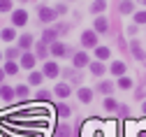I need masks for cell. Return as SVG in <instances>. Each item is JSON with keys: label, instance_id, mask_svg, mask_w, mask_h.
<instances>
[{"label": "cell", "instance_id": "obj_1", "mask_svg": "<svg viewBox=\"0 0 146 137\" xmlns=\"http://www.w3.org/2000/svg\"><path fill=\"white\" fill-rule=\"evenodd\" d=\"M37 16H40L42 23H51L56 19V9L53 7H37Z\"/></svg>", "mask_w": 146, "mask_h": 137}, {"label": "cell", "instance_id": "obj_2", "mask_svg": "<svg viewBox=\"0 0 146 137\" xmlns=\"http://www.w3.org/2000/svg\"><path fill=\"white\" fill-rule=\"evenodd\" d=\"M81 44H84L86 49H93V47L98 44V33H95V30H84V35H81Z\"/></svg>", "mask_w": 146, "mask_h": 137}, {"label": "cell", "instance_id": "obj_3", "mask_svg": "<svg viewBox=\"0 0 146 137\" xmlns=\"http://www.w3.org/2000/svg\"><path fill=\"white\" fill-rule=\"evenodd\" d=\"M12 23H14V26H26V23H28V14H26V9H16V12L12 14Z\"/></svg>", "mask_w": 146, "mask_h": 137}, {"label": "cell", "instance_id": "obj_4", "mask_svg": "<svg viewBox=\"0 0 146 137\" xmlns=\"http://www.w3.org/2000/svg\"><path fill=\"white\" fill-rule=\"evenodd\" d=\"M58 72H60L58 63H46L44 65V77H58Z\"/></svg>", "mask_w": 146, "mask_h": 137}, {"label": "cell", "instance_id": "obj_5", "mask_svg": "<svg viewBox=\"0 0 146 137\" xmlns=\"http://www.w3.org/2000/svg\"><path fill=\"white\" fill-rule=\"evenodd\" d=\"M33 65H35V56H33V53H23V56H21V67L33 70Z\"/></svg>", "mask_w": 146, "mask_h": 137}, {"label": "cell", "instance_id": "obj_6", "mask_svg": "<svg viewBox=\"0 0 146 137\" xmlns=\"http://www.w3.org/2000/svg\"><path fill=\"white\" fill-rule=\"evenodd\" d=\"M93 26H95V28H93L95 33H107V30H109L107 19H102V16H100V19H95V23H93Z\"/></svg>", "mask_w": 146, "mask_h": 137}, {"label": "cell", "instance_id": "obj_7", "mask_svg": "<svg viewBox=\"0 0 146 137\" xmlns=\"http://www.w3.org/2000/svg\"><path fill=\"white\" fill-rule=\"evenodd\" d=\"M51 53H53V56H65V53H67V47L60 44V42H53V44H51Z\"/></svg>", "mask_w": 146, "mask_h": 137}, {"label": "cell", "instance_id": "obj_8", "mask_svg": "<svg viewBox=\"0 0 146 137\" xmlns=\"http://www.w3.org/2000/svg\"><path fill=\"white\" fill-rule=\"evenodd\" d=\"M84 65H88V56H86L84 51L74 53V67H84Z\"/></svg>", "mask_w": 146, "mask_h": 137}, {"label": "cell", "instance_id": "obj_9", "mask_svg": "<svg viewBox=\"0 0 146 137\" xmlns=\"http://www.w3.org/2000/svg\"><path fill=\"white\" fill-rule=\"evenodd\" d=\"M79 100L81 102H90V100H93V91H90V88H79Z\"/></svg>", "mask_w": 146, "mask_h": 137}, {"label": "cell", "instance_id": "obj_10", "mask_svg": "<svg viewBox=\"0 0 146 137\" xmlns=\"http://www.w3.org/2000/svg\"><path fill=\"white\" fill-rule=\"evenodd\" d=\"M111 74H116V77H123V72H125V63H121V61H116V63H111Z\"/></svg>", "mask_w": 146, "mask_h": 137}, {"label": "cell", "instance_id": "obj_11", "mask_svg": "<svg viewBox=\"0 0 146 137\" xmlns=\"http://www.w3.org/2000/svg\"><path fill=\"white\" fill-rule=\"evenodd\" d=\"M30 44H33V35H21L19 37V49H30Z\"/></svg>", "mask_w": 146, "mask_h": 137}, {"label": "cell", "instance_id": "obj_12", "mask_svg": "<svg viewBox=\"0 0 146 137\" xmlns=\"http://www.w3.org/2000/svg\"><path fill=\"white\" fill-rule=\"evenodd\" d=\"M28 82H30L33 86H40V84L44 82V72H33V74L28 77Z\"/></svg>", "mask_w": 146, "mask_h": 137}, {"label": "cell", "instance_id": "obj_13", "mask_svg": "<svg viewBox=\"0 0 146 137\" xmlns=\"http://www.w3.org/2000/svg\"><path fill=\"white\" fill-rule=\"evenodd\" d=\"M132 56L137 58V61H144V58H146V53H144V49L139 47V42H132Z\"/></svg>", "mask_w": 146, "mask_h": 137}, {"label": "cell", "instance_id": "obj_14", "mask_svg": "<svg viewBox=\"0 0 146 137\" xmlns=\"http://www.w3.org/2000/svg\"><path fill=\"white\" fill-rule=\"evenodd\" d=\"M95 56L100 58V61H107V58L111 56V51H109L107 47H95Z\"/></svg>", "mask_w": 146, "mask_h": 137}, {"label": "cell", "instance_id": "obj_15", "mask_svg": "<svg viewBox=\"0 0 146 137\" xmlns=\"http://www.w3.org/2000/svg\"><path fill=\"white\" fill-rule=\"evenodd\" d=\"M104 7H107L104 0H95V3L90 5V12H93V14H100V12H104Z\"/></svg>", "mask_w": 146, "mask_h": 137}, {"label": "cell", "instance_id": "obj_16", "mask_svg": "<svg viewBox=\"0 0 146 137\" xmlns=\"http://www.w3.org/2000/svg\"><path fill=\"white\" fill-rule=\"evenodd\" d=\"M0 98H3V100H12V98H14V91L9 88V86H3V88H0Z\"/></svg>", "mask_w": 146, "mask_h": 137}, {"label": "cell", "instance_id": "obj_17", "mask_svg": "<svg viewBox=\"0 0 146 137\" xmlns=\"http://www.w3.org/2000/svg\"><path fill=\"white\" fill-rule=\"evenodd\" d=\"M56 95H58V98H67V95H70V86H67V84H58V86H56Z\"/></svg>", "mask_w": 146, "mask_h": 137}, {"label": "cell", "instance_id": "obj_18", "mask_svg": "<svg viewBox=\"0 0 146 137\" xmlns=\"http://www.w3.org/2000/svg\"><path fill=\"white\" fill-rule=\"evenodd\" d=\"M0 37H3L5 42H12L14 37H16V33H14V28H5L3 33H0Z\"/></svg>", "mask_w": 146, "mask_h": 137}, {"label": "cell", "instance_id": "obj_19", "mask_svg": "<svg viewBox=\"0 0 146 137\" xmlns=\"http://www.w3.org/2000/svg\"><path fill=\"white\" fill-rule=\"evenodd\" d=\"M132 9H135L132 0H123V3H121V14H130Z\"/></svg>", "mask_w": 146, "mask_h": 137}, {"label": "cell", "instance_id": "obj_20", "mask_svg": "<svg viewBox=\"0 0 146 137\" xmlns=\"http://www.w3.org/2000/svg\"><path fill=\"white\" fill-rule=\"evenodd\" d=\"M98 91L100 93H111L114 91V84L111 82H102V84H98Z\"/></svg>", "mask_w": 146, "mask_h": 137}, {"label": "cell", "instance_id": "obj_21", "mask_svg": "<svg viewBox=\"0 0 146 137\" xmlns=\"http://www.w3.org/2000/svg\"><path fill=\"white\" fill-rule=\"evenodd\" d=\"M90 72H93V74H104V65L102 63H90Z\"/></svg>", "mask_w": 146, "mask_h": 137}, {"label": "cell", "instance_id": "obj_22", "mask_svg": "<svg viewBox=\"0 0 146 137\" xmlns=\"http://www.w3.org/2000/svg\"><path fill=\"white\" fill-rule=\"evenodd\" d=\"M118 86L125 88V91H127V88H132V79H130V77H121V79H118Z\"/></svg>", "mask_w": 146, "mask_h": 137}, {"label": "cell", "instance_id": "obj_23", "mask_svg": "<svg viewBox=\"0 0 146 137\" xmlns=\"http://www.w3.org/2000/svg\"><path fill=\"white\" fill-rule=\"evenodd\" d=\"M49 98H51V95H49L46 91H37V95H35V100H40L42 105H46V102H49Z\"/></svg>", "mask_w": 146, "mask_h": 137}, {"label": "cell", "instance_id": "obj_24", "mask_svg": "<svg viewBox=\"0 0 146 137\" xmlns=\"http://www.w3.org/2000/svg\"><path fill=\"white\" fill-rule=\"evenodd\" d=\"M5 72H7V74H16V72H19V65H16L14 61H9V63L5 65Z\"/></svg>", "mask_w": 146, "mask_h": 137}, {"label": "cell", "instance_id": "obj_25", "mask_svg": "<svg viewBox=\"0 0 146 137\" xmlns=\"http://www.w3.org/2000/svg\"><path fill=\"white\" fill-rule=\"evenodd\" d=\"M56 114L65 119V116H70V107H67V105H58V107H56Z\"/></svg>", "mask_w": 146, "mask_h": 137}, {"label": "cell", "instance_id": "obj_26", "mask_svg": "<svg viewBox=\"0 0 146 137\" xmlns=\"http://www.w3.org/2000/svg\"><path fill=\"white\" fill-rule=\"evenodd\" d=\"M67 135H70V128L67 126H58L56 128V137H67Z\"/></svg>", "mask_w": 146, "mask_h": 137}, {"label": "cell", "instance_id": "obj_27", "mask_svg": "<svg viewBox=\"0 0 146 137\" xmlns=\"http://www.w3.org/2000/svg\"><path fill=\"white\" fill-rule=\"evenodd\" d=\"M104 107H107L109 112H114L118 105H116V100H114V98H107V100H104Z\"/></svg>", "mask_w": 146, "mask_h": 137}, {"label": "cell", "instance_id": "obj_28", "mask_svg": "<svg viewBox=\"0 0 146 137\" xmlns=\"http://www.w3.org/2000/svg\"><path fill=\"white\" fill-rule=\"evenodd\" d=\"M19 98H28V86H16V91H14Z\"/></svg>", "mask_w": 146, "mask_h": 137}, {"label": "cell", "instance_id": "obj_29", "mask_svg": "<svg viewBox=\"0 0 146 137\" xmlns=\"http://www.w3.org/2000/svg\"><path fill=\"white\" fill-rule=\"evenodd\" d=\"M12 9V0H0V12H9Z\"/></svg>", "mask_w": 146, "mask_h": 137}, {"label": "cell", "instance_id": "obj_30", "mask_svg": "<svg viewBox=\"0 0 146 137\" xmlns=\"http://www.w3.org/2000/svg\"><path fill=\"white\" fill-rule=\"evenodd\" d=\"M135 23H146V12H137L135 14Z\"/></svg>", "mask_w": 146, "mask_h": 137}, {"label": "cell", "instance_id": "obj_31", "mask_svg": "<svg viewBox=\"0 0 146 137\" xmlns=\"http://www.w3.org/2000/svg\"><path fill=\"white\" fill-rule=\"evenodd\" d=\"M44 44H46V42H40V44H37V56H42V58H44V56H46V53H49V51H46V47H44Z\"/></svg>", "mask_w": 146, "mask_h": 137}, {"label": "cell", "instance_id": "obj_32", "mask_svg": "<svg viewBox=\"0 0 146 137\" xmlns=\"http://www.w3.org/2000/svg\"><path fill=\"white\" fill-rule=\"evenodd\" d=\"M19 56V49H7V58H16Z\"/></svg>", "mask_w": 146, "mask_h": 137}, {"label": "cell", "instance_id": "obj_33", "mask_svg": "<svg viewBox=\"0 0 146 137\" xmlns=\"http://www.w3.org/2000/svg\"><path fill=\"white\" fill-rule=\"evenodd\" d=\"M53 9H56V14H65L67 12V5H58V7H53Z\"/></svg>", "mask_w": 146, "mask_h": 137}, {"label": "cell", "instance_id": "obj_34", "mask_svg": "<svg viewBox=\"0 0 146 137\" xmlns=\"http://www.w3.org/2000/svg\"><path fill=\"white\" fill-rule=\"evenodd\" d=\"M144 95H146V84H144V86L137 91V98H144Z\"/></svg>", "mask_w": 146, "mask_h": 137}, {"label": "cell", "instance_id": "obj_35", "mask_svg": "<svg viewBox=\"0 0 146 137\" xmlns=\"http://www.w3.org/2000/svg\"><path fill=\"white\" fill-rule=\"evenodd\" d=\"M127 35H137V26H127Z\"/></svg>", "mask_w": 146, "mask_h": 137}, {"label": "cell", "instance_id": "obj_36", "mask_svg": "<svg viewBox=\"0 0 146 137\" xmlns=\"http://www.w3.org/2000/svg\"><path fill=\"white\" fill-rule=\"evenodd\" d=\"M3 79H5V70L0 67V82H3Z\"/></svg>", "mask_w": 146, "mask_h": 137}, {"label": "cell", "instance_id": "obj_37", "mask_svg": "<svg viewBox=\"0 0 146 137\" xmlns=\"http://www.w3.org/2000/svg\"><path fill=\"white\" fill-rule=\"evenodd\" d=\"M139 3H141V5H146V0H139Z\"/></svg>", "mask_w": 146, "mask_h": 137}, {"label": "cell", "instance_id": "obj_38", "mask_svg": "<svg viewBox=\"0 0 146 137\" xmlns=\"http://www.w3.org/2000/svg\"><path fill=\"white\" fill-rule=\"evenodd\" d=\"M144 114H146V102H144Z\"/></svg>", "mask_w": 146, "mask_h": 137}, {"label": "cell", "instance_id": "obj_39", "mask_svg": "<svg viewBox=\"0 0 146 137\" xmlns=\"http://www.w3.org/2000/svg\"><path fill=\"white\" fill-rule=\"evenodd\" d=\"M0 61H3V51H0Z\"/></svg>", "mask_w": 146, "mask_h": 137}]
</instances>
